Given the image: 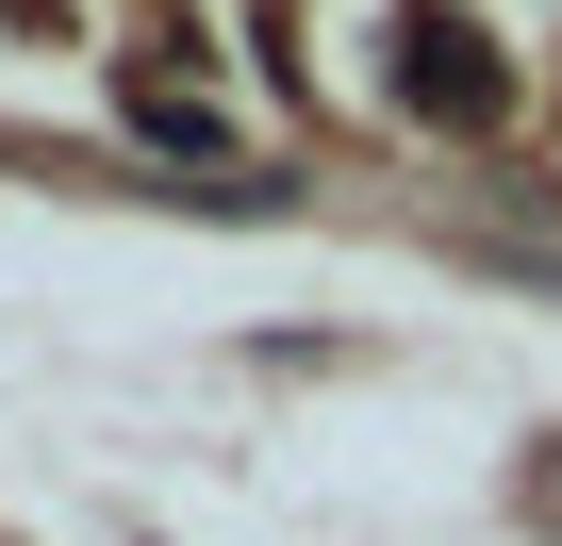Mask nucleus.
I'll list each match as a JSON object with an SVG mask.
<instances>
[{
    "label": "nucleus",
    "mask_w": 562,
    "mask_h": 546,
    "mask_svg": "<svg viewBox=\"0 0 562 546\" xmlns=\"http://www.w3.org/2000/svg\"><path fill=\"white\" fill-rule=\"evenodd\" d=\"M397 83H414V116H496V67H480L463 18H414V67Z\"/></svg>",
    "instance_id": "f257e3e1"
}]
</instances>
